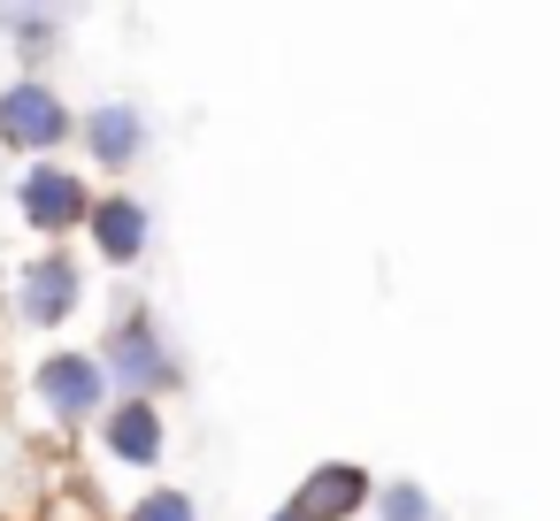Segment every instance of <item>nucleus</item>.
Listing matches in <instances>:
<instances>
[{
    "label": "nucleus",
    "instance_id": "0eeeda50",
    "mask_svg": "<svg viewBox=\"0 0 560 521\" xmlns=\"http://www.w3.org/2000/svg\"><path fill=\"white\" fill-rule=\"evenodd\" d=\"M85 238H93V253H101L108 269H131V261L147 253V238H154V215H147L139 192H93Z\"/></svg>",
    "mask_w": 560,
    "mask_h": 521
},
{
    "label": "nucleus",
    "instance_id": "423d86ee",
    "mask_svg": "<svg viewBox=\"0 0 560 521\" xmlns=\"http://www.w3.org/2000/svg\"><path fill=\"white\" fill-rule=\"evenodd\" d=\"M376 498V475L361 467V460H323V467H307V483L292 490V521H353L361 506Z\"/></svg>",
    "mask_w": 560,
    "mask_h": 521
},
{
    "label": "nucleus",
    "instance_id": "7ed1b4c3",
    "mask_svg": "<svg viewBox=\"0 0 560 521\" xmlns=\"http://www.w3.org/2000/svg\"><path fill=\"white\" fill-rule=\"evenodd\" d=\"M16 215H24V230H39V238H70V230H85V215H93V185H85L78 169H62V162H24V177H16Z\"/></svg>",
    "mask_w": 560,
    "mask_h": 521
},
{
    "label": "nucleus",
    "instance_id": "6e6552de",
    "mask_svg": "<svg viewBox=\"0 0 560 521\" xmlns=\"http://www.w3.org/2000/svg\"><path fill=\"white\" fill-rule=\"evenodd\" d=\"M101 445H108V460H124V467H154L162 445H170L162 406H154V399H108V414H101Z\"/></svg>",
    "mask_w": 560,
    "mask_h": 521
},
{
    "label": "nucleus",
    "instance_id": "f03ea898",
    "mask_svg": "<svg viewBox=\"0 0 560 521\" xmlns=\"http://www.w3.org/2000/svg\"><path fill=\"white\" fill-rule=\"evenodd\" d=\"M70 139H78V116H70V100H62L47 78L0 85V146H9V154H24V162H55Z\"/></svg>",
    "mask_w": 560,
    "mask_h": 521
},
{
    "label": "nucleus",
    "instance_id": "f257e3e1",
    "mask_svg": "<svg viewBox=\"0 0 560 521\" xmlns=\"http://www.w3.org/2000/svg\"><path fill=\"white\" fill-rule=\"evenodd\" d=\"M101 376H108V391H116V399H162V391H177V383H185V360L170 353V338H162L154 307H124V315L108 322Z\"/></svg>",
    "mask_w": 560,
    "mask_h": 521
},
{
    "label": "nucleus",
    "instance_id": "f8f14e48",
    "mask_svg": "<svg viewBox=\"0 0 560 521\" xmlns=\"http://www.w3.org/2000/svg\"><path fill=\"white\" fill-rule=\"evenodd\" d=\"M124 521H200V506H192V490H177V483H154Z\"/></svg>",
    "mask_w": 560,
    "mask_h": 521
},
{
    "label": "nucleus",
    "instance_id": "ddd939ff",
    "mask_svg": "<svg viewBox=\"0 0 560 521\" xmlns=\"http://www.w3.org/2000/svg\"><path fill=\"white\" fill-rule=\"evenodd\" d=\"M269 521H292V513H284V506H277V513H269Z\"/></svg>",
    "mask_w": 560,
    "mask_h": 521
},
{
    "label": "nucleus",
    "instance_id": "9d476101",
    "mask_svg": "<svg viewBox=\"0 0 560 521\" xmlns=\"http://www.w3.org/2000/svg\"><path fill=\"white\" fill-rule=\"evenodd\" d=\"M0 32L16 39V62L24 70H39L62 47V9H0Z\"/></svg>",
    "mask_w": 560,
    "mask_h": 521
},
{
    "label": "nucleus",
    "instance_id": "20e7f679",
    "mask_svg": "<svg viewBox=\"0 0 560 521\" xmlns=\"http://www.w3.org/2000/svg\"><path fill=\"white\" fill-rule=\"evenodd\" d=\"M78 299H85V269H78L70 246H47V253H32V261L16 269V322L62 330V322L78 315Z\"/></svg>",
    "mask_w": 560,
    "mask_h": 521
},
{
    "label": "nucleus",
    "instance_id": "1a4fd4ad",
    "mask_svg": "<svg viewBox=\"0 0 560 521\" xmlns=\"http://www.w3.org/2000/svg\"><path fill=\"white\" fill-rule=\"evenodd\" d=\"M78 139H85V154H93L101 169H131V162L147 154V116H139L131 100H108V108H85V116H78Z\"/></svg>",
    "mask_w": 560,
    "mask_h": 521
},
{
    "label": "nucleus",
    "instance_id": "39448f33",
    "mask_svg": "<svg viewBox=\"0 0 560 521\" xmlns=\"http://www.w3.org/2000/svg\"><path fill=\"white\" fill-rule=\"evenodd\" d=\"M32 391L55 422H101L108 414V376H101V353H78V345H55L39 368H32Z\"/></svg>",
    "mask_w": 560,
    "mask_h": 521
},
{
    "label": "nucleus",
    "instance_id": "9b49d317",
    "mask_svg": "<svg viewBox=\"0 0 560 521\" xmlns=\"http://www.w3.org/2000/svg\"><path fill=\"white\" fill-rule=\"evenodd\" d=\"M376 521H438V498L415 483V475H392V483H376Z\"/></svg>",
    "mask_w": 560,
    "mask_h": 521
}]
</instances>
